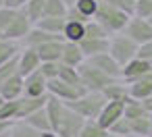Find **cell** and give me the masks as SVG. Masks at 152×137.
<instances>
[{
    "instance_id": "obj_35",
    "label": "cell",
    "mask_w": 152,
    "mask_h": 137,
    "mask_svg": "<svg viewBox=\"0 0 152 137\" xmlns=\"http://www.w3.org/2000/svg\"><path fill=\"white\" fill-rule=\"evenodd\" d=\"M17 73H19V54L0 67V85H2L7 79H11L13 75H17Z\"/></svg>"
},
{
    "instance_id": "obj_38",
    "label": "cell",
    "mask_w": 152,
    "mask_h": 137,
    "mask_svg": "<svg viewBox=\"0 0 152 137\" xmlns=\"http://www.w3.org/2000/svg\"><path fill=\"white\" fill-rule=\"evenodd\" d=\"M133 17L150 19L152 17V0H137L135 7H133Z\"/></svg>"
},
{
    "instance_id": "obj_41",
    "label": "cell",
    "mask_w": 152,
    "mask_h": 137,
    "mask_svg": "<svg viewBox=\"0 0 152 137\" xmlns=\"http://www.w3.org/2000/svg\"><path fill=\"white\" fill-rule=\"evenodd\" d=\"M137 58H142V60H146V62L152 65V42L140 46V50H137Z\"/></svg>"
},
{
    "instance_id": "obj_27",
    "label": "cell",
    "mask_w": 152,
    "mask_h": 137,
    "mask_svg": "<svg viewBox=\"0 0 152 137\" xmlns=\"http://www.w3.org/2000/svg\"><path fill=\"white\" fill-rule=\"evenodd\" d=\"M21 44H15V42H7V40H0V67L4 62H9L11 58H15L19 52H21Z\"/></svg>"
},
{
    "instance_id": "obj_17",
    "label": "cell",
    "mask_w": 152,
    "mask_h": 137,
    "mask_svg": "<svg viewBox=\"0 0 152 137\" xmlns=\"http://www.w3.org/2000/svg\"><path fill=\"white\" fill-rule=\"evenodd\" d=\"M63 46H65V42H48V44H42V46H38L34 50L38 52L42 62H61Z\"/></svg>"
},
{
    "instance_id": "obj_34",
    "label": "cell",
    "mask_w": 152,
    "mask_h": 137,
    "mask_svg": "<svg viewBox=\"0 0 152 137\" xmlns=\"http://www.w3.org/2000/svg\"><path fill=\"white\" fill-rule=\"evenodd\" d=\"M108 38H110V36H108V33L102 29V25L96 23L94 19L86 23V38H83V40H108Z\"/></svg>"
},
{
    "instance_id": "obj_46",
    "label": "cell",
    "mask_w": 152,
    "mask_h": 137,
    "mask_svg": "<svg viewBox=\"0 0 152 137\" xmlns=\"http://www.w3.org/2000/svg\"><path fill=\"white\" fill-rule=\"evenodd\" d=\"M2 104H4V100H2V96H0V108H2Z\"/></svg>"
},
{
    "instance_id": "obj_42",
    "label": "cell",
    "mask_w": 152,
    "mask_h": 137,
    "mask_svg": "<svg viewBox=\"0 0 152 137\" xmlns=\"http://www.w3.org/2000/svg\"><path fill=\"white\" fill-rule=\"evenodd\" d=\"M15 127L13 120H0V135H4V133H11V129Z\"/></svg>"
},
{
    "instance_id": "obj_11",
    "label": "cell",
    "mask_w": 152,
    "mask_h": 137,
    "mask_svg": "<svg viewBox=\"0 0 152 137\" xmlns=\"http://www.w3.org/2000/svg\"><path fill=\"white\" fill-rule=\"evenodd\" d=\"M127 89H129V98L131 100H137V102H144L152 96V71L131 83H127Z\"/></svg>"
},
{
    "instance_id": "obj_23",
    "label": "cell",
    "mask_w": 152,
    "mask_h": 137,
    "mask_svg": "<svg viewBox=\"0 0 152 137\" xmlns=\"http://www.w3.org/2000/svg\"><path fill=\"white\" fill-rule=\"evenodd\" d=\"M44 4H46V0H27L21 9H23V13L27 15V19L36 25V23L44 17Z\"/></svg>"
},
{
    "instance_id": "obj_37",
    "label": "cell",
    "mask_w": 152,
    "mask_h": 137,
    "mask_svg": "<svg viewBox=\"0 0 152 137\" xmlns=\"http://www.w3.org/2000/svg\"><path fill=\"white\" fill-rule=\"evenodd\" d=\"M100 2L113 7V9H117V11H121V13L129 15V17H133V7H135L133 0H100Z\"/></svg>"
},
{
    "instance_id": "obj_16",
    "label": "cell",
    "mask_w": 152,
    "mask_h": 137,
    "mask_svg": "<svg viewBox=\"0 0 152 137\" xmlns=\"http://www.w3.org/2000/svg\"><path fill=\"white\" fill-rule=\"evenodd\" d=\"M0 96H2L4 102L19 100V98L23 96V77L17 73V75H13L11 79H7L2 85H0Z\"/></svg>"
},
{
    "instance_id": "obj_6",
    "label": "cell",
    "mask_w": 152,
    "mask_h": 137,
    "mask_svg": "<svg viewBox=\"0 0 152 137\" xmlns=\"http://www.w3.org/2000/svg\"><path fill=\"white\" fill-rule=\"evenodd\" d=\"M46 89H48V96H52V98H56V100H61V102H65V104H71V102H75V100H79L81 96L88 94L86 87H73V85L63 83L61 79L48 81Z\"/></svg>"
},
{
    "instance_id": "obj_1",
    "label": "cell",
    "mask_w": 152,
    "mask_h": 137,
    "mask_svg": "<svg viewBox=\"0 0 152 137\" xmlns=\"http://www.w3.org/2000/svg\"><path fill=\"white\" fill-rule=\"evenodd\" d=\"M46 112H48V118H50L52 133L56 137H77L79 131L86 125V120L77 112H73L65 102H61L52 96H48Z\"/></svg>"
},
{
    "instance_id": "obj_31",
    "label": "cell",
    "mask_w": 152,
    "mask_h": 137,
    "mask_svg": "<svg viewBox=\"0 0 152 137\" xmlns=\"http://www.w3.org/2000/svg\"><path fill=\"white\" fill-rule=\"evenodd\" d=\"M77 137H110V133H108L106 129H102L96 120H88V123L83 125V129L79 131Z\"/></svg>"
},
{
    "instance_id": "obj_53",
    "label": "cell",
    "mask_w": 152,
    "mask_h": 137,
    "mask_svg": "<svg viewBox=\"0 0 152 137\" xmlns=\"http://www.w3.org/2000/svg\"><path fill=\"white\" fill-rule=\"evenodd\" d=\"M133 2H137V0H133Z\"/></svg>"
},
{
    "instance_id": "obj_28",
    "label": "cell",
    "mask_w": 152,
    "mask_h": 137,
    "mask_svg": "<svg viewBox=\"0 0 152 137\" xmlns=\"http://www.w3.org/2000/svg\"><path fill=\"white\" fill-rule=\"evenodd\" d=\"M58 79H61L63 83H67V85L83 87V85H81V77H79V73H77V69H71V67L61 65V69H58Z\"/></svg>"
},
{
    "instance_id": "obj_9",
    "label": "cell",
    "mask_w": 152,
    "mask_h": 137,
    "mask_svg": "<svg viewBox=\"0 0 152 137\" xmlns=\"http://www.w3.org/2000/svg\"><path fill=\"white\" fill-rule=\"evenodd\" d=\"M48 81L42 77L40 69L27 77H23V98H42V96H48V89H46Z\"/></svg>"
},
{
    "instance_id": "obj_20",
    "label": "cell",
    "mask_w": 152,
    "mask_h": 137,
    "mask_svg": "<svg viewBox=\"0 0 152 137\" xmlns=\"http://www.w3.org/2000/svg\"><path fill=\"white\" fill-rule=\"evenodd\" d=\"M21 123H25L29 129H34V131H38V133H50V131H52L46 108H42V110L34 112L31 116H27V118H25V120H21Z\"/></svg>"
},
{
    "instance_id": "obj_40",
    "label": "cell",
    "mask_w": 152,
    "mask_h": 137,
    "mask_svg": "<svg viewBox=\"0 0 152 137\" xmlns=\"http://www.w3.org/2000/svg\"><path fill=\"white\" fill-rule=\"evenodd\" d=\"M17 15H19V9H7V7L0 9V31H4Z\"/></svg>"
},
{
    "instance_id": "obj_32",
    "label": "cell",
    "mask_w": 152,
    "mask_h": 137,
    "mask_svg": "<svg viewBox=\"0 0 152 137\" xmlns=\"http://www.w3.org/2000/svg\"><path fill=\"white\" fill-rule=\"evenodd\" d=\"M108 133H110L113 137H133V135H131V125H129V120H127L125 116H121L117 123H113V125L108 127Z\"/></svg>"
},
{
    "instance_id": "obj_39",
    "label": "cell",
    "mask_w": 152,
    "mask_h": 137,
    "mask_svg": "<svg viewBox=\"0 0 152 137\" xmlns=\"http://www.w3.org/2000/svg\"><path fill=\"white\" fill-rule=\"evenodd\" d=\"M58 69H61V62H42L40 65V73L46 81L58 79Z\"/></svg>"
},
{
    "instance_id": "obj_51",
    "label": "cell",
    "mask_w": 152,
    "mask_h": 137,
    "mask_svg": "<svg viewBox=\"0 0 152 137\" xmlns=\"http://www.w3.org/2000/svg\"><path fill=\"white\" fill-rule=\"evenodd\" d=\"M0 40H2V31H0Z\"/></svg>"
},
{
    "instance_id": "obj_19",
    "label": "cell",
    "mask_w": 152,
    "mask_h": 137,
    "mask_svg": "<svg viewBox=\"0 0 152 137\" xmlns=\"http://www.w3.org/2000/svg\"><path fill=\"white\" fill-rule=\"evenodd\" d=\"M83 60H86V58H83L79 46H77V44H71V42H65V46H63V56H61V65L71 67V69H77Z\"/></svg>"
},
{
    "instance_id": "obj_5",
    "label": "cell",
    "mask_w": 152,
    "mask_h": 137,
    "mask_svg": "<svg viewBox=\"0 0 152 137\" xmlns=\"http://www.w3.org/2000/svg\"><path fill=\"white\" fill-rule=\"evenodd\" d=\"M77 73L81 77V85L88 89V91H96V94H102V89H106L108 85H113L115 81L119 79H113L108 75H104L102 71H98L94 65H90L88 60H83L79 67H77Z\"/></svg>"
},
{
    "instance_id": "obj_14",
    "label": "cell",
    "mask_w": 152,
    "mask_h": 137,
    "mask_svg": "<svg viewBox=\"0 0 152 137\" xmlns=\"http://www.w3.org/2000/svg\"><path fill=\"white\" fill-rule=\"evenodd\" d=\"M46 102H48V96H42V98H19V112H17V123L25 120L27 116H31L34 112L46 108Z\"/></svg>"
},
{
    "instance_id": "obj_3",
    "label": "cell",
    "mask_w": 152,
    "mask_h": 137,
    "mask_svg": "<svg viewBox=\"0 0 152 137\" xmlns=\"http://www.w3.org/2000/svg\"><path fill=\"white\" fill-rule=\"evenodd\" d=\"M137 50H140V46L125 33H117V36L108 38V54L119 62L121 69L125 65H129L133 58H137Z\"/></svg>"
},
{
    "instance_id": "obj_52",
    "label": "cell",
    "mask_w": 152,
    "mask_h": 137,
    "mask_svg": "<svg viewBox=\"0 0 152 137\" xmlns=\"http://www.w3.org/2000/svg\"><path fill=\"white\" fill-rule=\"evenodd\" d=\"M25 2H27V0H23V4H25Z\"/></svg>"
},
{
    "instance_id": "obj_49",
    "label": "cell",
    "mask_w": 152,
    "mask_h": 137,
    "mask_svg": "<svg viewBox=\"0 0 152 137\" xmlns=\"http://www.w3.org/2000/svg\"><path fill=\"white\" fill-rule=\"evenodd\" d=\"M2 7H4V0H0V9H2Z\"/></svg>"
},
{
    "instance_id": "obj_33",
    "label": "cell",
    "mask_w": 152,
    "mask_h": 137,
    "mask_svg": "<svg viewBox=\"0 0 152 137\" xmlns=\"http://www.w3.org/2000/svg\"><path fill=\"white\" fill-rule=\"evenodd\" d=\"M98 0H77V4L73 7L77 13H81L86 19H94V15H96V11H98Z\"/></svg>"
},
{
    "instance_id": "obj_10",
    "label": "cell",
    "mask_w": 152,
    "mask_h": 137,
    "mask_svg": "<svg viewBox=\"0 0 152 137\" xmlns=\"http://www.w3.org/2000/svg\"><path fill=\"white\" fill-rule=\"evenodd\" d=\"M123 108H125V102L123 100H113V102H106V106L102 108V112H100V116H98V125L102 127V129H106L108 131V127L113 125V123H117L121 116H123Z\"/></svg>"
},
{
    "instance_id": "obj_55",
    "label": "cell",
    "mask_w": 152,
    "mask_h": 137,
    "mask_svg": "<svg viewBox=\"0 0 152 137\" xmlns=\"http://www.w3.org/2000/svg\"><path fill=\"white\" fill-rule=\"evenodd\" d=\"M110 137H113V135H110Z\"/></svg>"
},
{
    "instance_id": "obj_22",
    "label": "cell",
    "mask_w": 152,
    "mask_h": 137,
    "mask_svg": "<svg viewBox=\"0 0 152 137\" xmlns=\"http://www.w3.org/2000/svg\"><path fill=\"white\" fill-rule=\"evenodd\" d=\"M63 38H65V42L79 44L86 38V25L83 23H77V21H67L65 31H63Z\"/></svg>"
},
{
    "instance_id": "obj_44",
    "label": "cell",
    "mask_w": 152,
    "mask_h": 137,
    "mask_svg": "<svg viewBox=\"0 0 152 137\" xmlns=\"http://www.w3.org/2000/svg\"><path fill=\"white\" fill-rule=\"evenodd\" d=\"M142 104H144V108H146V110H148V112H150V114H152V96H150V98H148V100H144V102H142Z\"/></svg>"
},
{
    "instance_id": "obj_18",
    "label": "cell",
    "mask_w": 152,
    "mask_h": 137,
    "mask_svg": "<svg viewBox=\"0 0 152 137\" xmlns=\"http://www.w3.org/2000/svg\"><path fill=\"white\" fill-rule=\"evenodd\" d=\"M77 46H79V50H81L86 60L108 52V40H81Z\"/></svg>"
},
{
    "instance_id": "obj_24",
    "label": "cell",
    "mask_w": 152,
    "mask_h": 137,
    "mask_svg": "<svg viewBox=\"0 0 152 137\" xmlns=\"http://www.w3.org/2000/svg\"><path fill=\"white\" fill-rule=\"evenodd\" d=\"M65 25H67V19H52V17H44L36 23V27H40V29H44L52 36H63Z\"/></svg>"
},
{
    "instance_id": "obj_54",
    "label": "cell",
    "mask_w": 152,
    "mask_h": 137,
    "mask_svg": "<svg viewBox=\"0 0 152 137\" xmlns=\"http://www.w3.org/2000/svg\"><path fill=\"white\" fill-rule=\"evenodd\" d=\"M150 137H152V135H150Z\"/></svg>"
},
{
    "instance_id": "obj_26",
    "label": "cell",
    "mask_w": 152,
    "mask_h": 137,
    "mask_svg": "<svg viewBox=\"0 0 152 137\" xmlns=\"http://www.w3.org/2000/svg\"><path fill=\"white\" fill-rule=\"evenodd\" d=\"M67 7L63 0H46L44 4V17H52V19H65L67 17ZM42 17V19H44Z\"/></svg>"
},
{
    "instance_id": "obj_25",
    "label": "cell",
    "mask_w": 152,
    "mask_h": 137,
    "mask_svg": "<svg viewBox=\"0 0 152 137\" xmlns=\"http://www.w3.org/2000/svg\"><path fill=\"white\" fill-rule=\"evenodd\" d=\"M150 112L144 108V104L142 102H137V100H125V108H123V116L127 118V120H135V118H142V116H148Z\"/></svg>"
},
{
    "instance_id": "obj_30",
    "label": "cell",
    "mask_w": 152,
    "mask_h": 137,
    "mask_svg": "<svg viewBox=\"0 0 152 137\" xmlns=\"http://www.w3.org/2000/svg\"><path fill=\"white\" fill-rule=\"evenodd\" d=\"M11 137H56L52 131L50 133H38L34 129H29L25 123H15V127L11 129Z\"/></svg>"
},
{
    "instance_id": "obj_13",
    "label": "cell",
    "mask_w": 152,
    "mask_h": 137,
    "mask_svg": "<svg viewBox=\"0 0 152 137\" xmlns=\"http://www.w3.org/2000/svg\"><path fill=\"white\" fill-rule=\"evenodd\" d=\"M40 65H42V60L34 48H21V52H19V75L21 77L36 73L40 69Z\"/></svg>"
},
{
    "instance_id": "obj_29",
    "label": "cell",
    "mask_w": 152,
    "mask_h": 137,
    "mask_svg": "<svg viewBox=\"0 0 152 137\" xmlns=\"http://www.w3.org/2000/svg\"><path fill=\"white\" fill-rule=\"evenodd\" d=\"M131 125V135L133 137H150L152 131H150V114L148 116H142V118H135V120H129Z\"/></svg>"
},
{
    "instance_id": "obj_47",
    "label": "cell",
    "mask_w": 152,
    "mask_h": 137,
    "mask_svg": "<svg viewBox=\"0 0 152 137\" xmlns=\"http://www.w3.org/2000/svg\"><path fill=\"white\" fill-rule=\"evenodd\" d=\"M0 137H11V133H4V135H0Z\"/></svg>"
},
{
    "instance_id": "obj_2",
    "label": "cell",
    "mask_w": 152,
    "mask_h": 137,
    "mask_svg": "<svg viewBox=\"0 0 152 137\" xmlns=\"http://www.w3.org/2000/svg\"><path fill=\"white\" fill-rule=\"evenodd\" d=\"M98 2H100V0H98ZM129 19H131L129 15H125V13H121V11H117V9H113V7H108V4H104V2L98 4V11H96V15H94V21L100 23L102 29H104L108 36L123 33L125 27H127V23H129Z\"/></svg>"
},
{
    "instance_id": "obj_4",
    "label": "cell",
    "mask_w": 152,
    "mask_h": 137,
    "mask_svg": "<svg viewBox=\"0 0 152 137\" xmlns=\"http://www.w3.org/2000/svg\"><path fill=\"white\" fill-rule=\"evenodd\" d=\"M67 106H69L73 112H77L86 123H88V120H98L102 108L106 106V98H104L102 94L88 91L86 96H81L79 100H75V102H71V104H67Z\"/></svg>"
},
{
    "instance_id": "obj_7",
    "label": "cell",
    "mask_w": 152,
    "mask_h": 137,
    "mask_svg": "<svg viewBox=\"0 0 152 137\" xmlns=\"http://www.w3.org/2000/svg\"><path fill=\"white\" fill-rule=\"evenodd\" d=\"M34 23L27 19V15L23 13V9H19V15L13 19V23L2 31V40L7 42H15V44H21L25 40V36L31 31Z\"/></svg>"
},
{
    "instance_id": "obj_36",
    "label": "cell",
    "mask_w": 152,
    "mask_h": 137,
    "mask_svg": "<svg viewBox=\"0 0 152 137\" xmlns=\"http://www.w3.org/2000/svg\"><path fill=\"white\" fill-rule=\"evenodd\" d=\"M17 112H19V100L4 102L2 108H0V120H13V123H17Z\"/></svg>"
},
{
    "instance_id": "obj_50",
    "label": "cell",
    "mask_w": 152,
    "mask_h": 137,
    "mask_svg": "<svg viewBox=\"0 0 152 137\" xmlns=\"http://www.w3.org/2000/svg\"><path fill=\"white\" fill-rule=\"evenodd\" d=\"M148 21H150V25H152V17H150V19H148Z\"/></svg>"
},
{
    "instance_id": "obj_43",
    "label": "cell",
    "mask_w": 152,
    "mask_h": 137,
    "mask_svg": "<svg viewBox=\"0 0 152 137\" xmlns=\"http://www.w3.org/2000/svg\"><path fill=\"white\" fill-rule=\"evenodd\" d=\"M4 7L7 9H21L23 7V0H4Z\"/></svg>"
},
{
    "instance_id": "obj_8",
    "label": "cell",
    "mask_w": 152,
    "mask_h": 137,
    "mask_svg": "<svg viewBox=\"0 0 152 137\" xmlns=\"http://www.w3.org/2000/svg\"><path fill=\"white\" fill-rule=\"evenodd\" d=\"M127 38H131L137 46H144L148 42H152V25L148 19H140V17H131L125 31H123Z\"/></svg>"
},
{
    "instance_id": "obj_12",
    "label": "cell",
    "mask_w": 152,
    "mask_h": 137,
    "mask_svg": "<svg viewBox=\"0 0 152 137\" xmlns=\"http://www.w3.org/2000/svg\"><path fill=\"white\" fill-rule=\"evenodd\" d=\"M88 62L90 65H94L98 71H102L104 75H108V77H113V79H121V73H123V69L119 67V62L106 52V54H100V56H94V58H88Z\"/></svg>"
},
{
    "instance_id": "obj_15",
    "label": "cell",
    "mask_w": 152,
    "mask_h": 137,
    "mask_svg": "<svg viewBox=\"0 0 152 137\" xmlns=\"http://www.w3.org/2000/svg\"><path fill=\"white\" fill-rule=\"evenodd\" d=\"M150 71H152V65H150V62H146V60H142V58H133L129 65L123 67L121 79H123L125 83H131V81H135V79L148 75Z\"/></svg>"
},
{
    "instance_id": "obj_21",
    "label": "cell",
    "mask_w": 152,
    "mask_h": 137,
    "mask_svg": "<svg viewBox=\"0 0 152 137\" xmlns=\"http://www.w3.org/2000/svg\"><path fill=\"white\" fill-rule=\"evenodd\" d=\"M102 96L106 98V102H113V100H129V89H127V83L123 79L115 81L113 85H108L106 89H102Z\"/></svg>"
},
{
    "instance_id": "obj_45",
    "label": "cell",
    "mask_w": 152,
    "mask_h": 137,
    "mask_svg": "<svg viewBox=\"0 0 152 137\" xmlns=\"http://www.w3.org/2000/svg\"><path fill=\"white\" fill-rule=\"evenodd\" d=\"M63 2H65V7H67V9H73V7L77 4V0H63Z\"/></svg>"
},
{
    "instance_id": "obj_48",
    "label": "cell",
    "mask_w": 152,
    "mask_h": 137,
    "mask_svg": "<svg viewBox=\"0 0 152 137\" xmlns=\"http://www.w3.org/2000/svg\"><path fill=\"white\" fill-rule=\"evenodd\" d=\"M150 131H152V114H150Z\"/></svg>"
}]
</instances>
